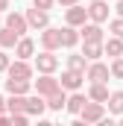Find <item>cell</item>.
<instances>
[{"instance_id":"21","label":"cell","mask_w":123,"mask_h":126,"mask_svg":"<svg viewBox=\"0 0 123 126\" xmlns=\"http://www.w3.org/2000/svg\"><path fill=\"white\" fill-rule=\"evenodd\" d=\"M27 109V97H6V114H24Z\"/></svg>"},{"instance_id":"11","label":"cell","mask_w":123,"mask_h":126,"mask_svg":"<svg viewBox=\"0 0 123 126\" xmlns=\"http://www.w3.org/2000/svg\"><path fill=\"white\" fill-rule=\"evenodd\" d=\"M32 88H35V94H38V97H50V94H56V91H59V79H56V76L41 73V76L32 82Z\"/></svg>"},{"instance_id":"29","label":"cell","mask_w":123,"mask_h":126,"mask_svg":"<svg viewBox=\"0 0 123 126\" xmlns=\"http://www.w3.org/2000/svg\"><path fill=\"white\" fill-rule=\"evenodd\" d=\"M9 126H30V117L27 114H12L9 117Z\"/></svg>"},{"instance_id":"3","label":"cell","mask_w":123,"mask_h":126,"mask_svg":"<svg viewBox=\"0 0 123 126\" xmlns=\"http://www.w3.org/2000/svg\"><path fill=\"white\" fill-rule=\"evenodd\" d=\"M3 27H6V30H12L18 38H24V35L30 32V27H27V18H24L21 12H6V15H3Z\"/></svg>"},{"instance_id":"5","label":"cell","mask_w":123,"mask_h":126,"mask_svg":"<svg viewBox=\"0 0 123 126\" xmlns=\"http://www.w3.org/2000/svg\"><path fill=\"white\" fill-rule=\"evenodd\" d=\"M24 18H27V27L35 32H41V30H47L50 27V12H41V9H27L24 12Z\"/></svg>"},{"instance_id":"38","label":"cell","mask_w":123,"mask_h":126,"mask_svg":"<svg viewBox=\"0 0 123 126\" xmlns=\"http://www.w3.org/2000/svg\"><path fill=\"white\" fill-rule=\"evenodd\" d=\"M70 126H88V123H85V120H73Z\"/></svg>"},{"instance_id":"35","label":"cell","mask_w":123,"mask_h":126,"mask_svg":"<svg viewBox=\"0 0 123 126\" xmlns=\"http://www.w3.org/2000/svg\"><path fill=\"white\" fill-rule=\"evenodd\" d=\"M114 12H117V18H123V0L117 3V6H114Z\"/></svg>"},{"instance_id":"8","label":"cell","mask_w":123,"mask_h":126,"mask_svg":"<svg viewBox=\"0 0 123 126\" xmlns=\"http://www.w3.org/2000/svg\"><path fill=\"white\" fill-rule=\"evenodd\" d=\"M82 82H85V73H79V70H62L59 88L73 94V91H79V88H82Z\"/></svg>"},{"instance_id":"25","label":"cell","mask_w":123,"mask_h":126,"mask_svg":"<svg viewBox=\"0 0 123 126\" xmlns=\"http://www.w3.org/2000/svg\"><path fill=\"white\" fill-rule=\"evenodd\" d=\"M15 44H18V35L6 27H0V50H12Z\"/></svg>"},{"instance_id":"22","label":"cell","mask_w":123,"mask_h":126,"mask_svg":"<svg viewBox=\"0 0 123 126\" xmlns=\"http://www.w3.org/2000/svg\"><path fill=\"white\" fill-rule=\"evenodd\" d=\"M106 109L108 114H123V91H111L106 100Z\"/></svg>"},{"instance_id":"23","label":"cell","mask_w":123,"mask_h":126,"mask_svg":"<svg viewBox=\"0 0 123 126\" xmlns=\"http://www.w3.org/2000/svg\"><path fill=\"white\" fill-rule=\"evenodd\" d=\"M82 56H85L88 62H100V56H103V44H88V41H82Z\"/></svg>"},{"instance_id":"9","label":"cell","mask_w":123,"mask_h":126,"mask_svg":"<svg viewBox=\"0 0 123 126\" xmlns=\"http://www.w3.org/2000/svg\"><path fill=\"white\" fill-rule=\"evenodd\" d=\"M82 24H88V12H85V6H82V3H79V6H70V9H64V27L79 30Z\"/></svg>"},{"instance_id":"17","label":"cell","mask_w":123,"mask_h":126,"mask_svg":"<svg viewBox=\"0 0 123 126\" xmlns=\"http://www.w3.org/2000/svg\"><path fill=\"white\" fill-rule=\"evenodd\" d=\"M103 56L120 59V56H123V41H120V38H114V35H111V38H106V41H103Z\"/></svg>"},{"instance_id":"31","label":"cell","mask_w":123,"mask_h":126,"mask_svg":"<svg viewBox=\"0 0 123 126\" xmlns=\"http://www.w3.org/2000/svg\"><path fill=\"white\" fill-rule=\"evenodd\" d=\"M59 6H64V9H70V6H79V0H56Z\"/></svg>"},{"instance_id":"16","label":"cell","mask_w":123,"mask_h":126,"mask_svg":"<svg viewBox=\"0 0 123 126\" xmlns=\"http://www.w3.org/2000/svg\"><path fill=\"white\" fill-rule=\"evenodd\" d=\"M108 94H111V91H108V85H106V82H91V85H88V100H91V103H103V106H106V100H108Z\"/></svg>"},{"instance_id":"41","label":"cell","mask_w":123,"mask_h":126,"mask_svg":"<svg viewBox=\"0 0 123 126\" xmlns=\"http://www.w3.org/2000/svg\"><path fill=\"white\" fill-rule=\"evenodd\" d=\"M53 126H62V123H53Z\"/></svg>"},{"instance_id":"15","label":"cell","mask_w":123,"mask_h":126,"mask_svg":"<svg viewBox=\"0 0 123 126\" xmlns=\"http://www.w3.org/2000/svg\"><path fill=\"white\" fill-rule=\"evenodd\" d=\"M32 91V82L27 79H6V94L9 97H27Z\"/></svg>"},{"instance_id":"7","label":"cell","mask_w":123,"mask_h":126,"mask_svg":"<svg viewBox=\"0 0 123 126\" xmlns=\"http://www.w3.org/2000/svg\"><path fill=\"white\" fill-rule=\"evenodd\" d=\"M79 41H88V44H103L106 41V32H103V27L100 24H82L79 27Z\"/></svg>"},{"instance_id":"2","label":"cell","mask_w":123,"mask_h":126,"mask_svg":"<svg viewBox=\"0 0 123 126\" xmlns=\"http://www.w3.org/2000/svg\"><path fill=\"white\" fill-rule=\"evenodd\" d=\"M38 41H41V50H47V53H56L62 47V32L59 27H47V30L38 32Z\"/></svg>"},{"instance_id":"33","label":"cell","mask_w":123,"mask_h":126,"mask_svg":"<svg viewBox=\"0 0 123 126\" xmlns=\"http://www.w3.org/2000/svg\"><path fill=\"white\" fill-rule=\"evenodd\" d=\"M9 12V0H0V15H6Z\"/></svg>"},{"instance_id":"12","label":"cell","mask_w":123,"mask_h":126,"mask_svg":"<svg viewBox=\"0 0 123 126\" xmlns=\"http://www.w3.org/2000/svg\"><path fill=\"white\" fill-rule=\"evenodd\" d=\"M85 79H88V82H108V79H111V76H108V64L106 62H88Z\"/></svg>"},{"instance_id":"30","label":"cell","mask_w":123,"mask_h":126,"mask_svg":"<svg viewBox=\"0 0 123 126\" xmlns=\"http://www.w3.org/2000/svg\"><path fill=\"white\" fill-rule=\"evenodd\" d=\"M9 56H6V50H0V73H6V70H9Z\"/></svg>"},{"instance_id":"24","label":"cell","mask_w":123,"mask_h":126,"mask_svg":"<svg viewBox=\"0 0 123 126\" xmlns=\"http://www.w3.org/2000/svg\"><path fill=\"white\" fill-rule=\"evenodd\" d=\"M85 67H88V59H85L82 53H70V56H67V70H79V73H85Z\"/></svg>"},{"instance_id":"18","label":"cell","mask_w":123,"mask_h":126,"mask_svg":"<svg viewBox=\"0 0 123 126\" xmlns=\"http://www.w3.org/2000/svg\"><path fill=\"white\" fill-rule=\"evenodd\" d=\"M85 103H88V97L79 94V91H73V94H67V103H64V109L70 111V114H79L82 109H85Z\"/></svg>"},{"instance_id":"37","label":"cell","mask_w":123,"mask_h":126,"mask_svg":"<svg viewBox=\"0 0 123 126\" xmlns=\"http://www.w3.org/2000/svg\"><path fill=\"white\" fill-rule=\"evenodd\" d=\"M35 126H53V120H41V117H38V123Z\"/></svg>"},{"instance_id":"20","label":"cell","mask_w":123,"mask_h":126,"mask_svg":"<svg viewBox=\"0 0 123 126\" xmlns=\"http://www.w3.org/2000/svg\"><path fill=\"white\" fill-rule=\"evenodd\" d=\"M62 47H67V50H73L76 44H79V30H73V27H62Z\"/></svg>"},{"instance_id":"14","label":"cell","mask_w":123,"mask_h":126,"mask_svg":"<svg viewBox=\"0 0 123 126\" xmlns=\"http://www.w3.org/2000/svg\"><path fill=\"white\" fill-rule=\"evenodd\" d=\"M12 50H15V56H18L21 62H30L32 56H35V41L24 35V38H18V44H15Z\"/></svg>"},{"instance_id":"19","label":"cell","mask_w":123,"mask_h":126,"mask_svg":"<svg viewBox=\"0 0 123 126\" xmlns=\"http://www.w3.org/2000/svg\"><path fill=\"white\" fill-rule=\"evenodd\" d=\"M44 103H47V109L50 111H62L64 109V103H67V91H56V94H50V97H44Z\"/></svg>"},{"instance_id":"13","label":"cell","mask_w":123,"mask_h":126,"mask_svg":"<svg viewBox=\"0 0 123 126\" xmlns=\"http://www.w3.org/2000/svg\"><path fill=\"white\" fill-rule=\"evenodd\" d=\"M44 111H47L44 97H38V94H27V109H24V114H27V117H41Z\"/></svg>"},{"instance_id":"42","label":"cell","mask_w":123,"mask_h":126,"mask_svg":"<svg viewBox=\"0 0 123 126\" xmlns=\"http://www.w3.org/2000/svg\"><path fill=\"white\" fill-rule=\"evenodd\" d=\"M106 3H108V0H106Z\"/></svg>"},{"instance_id":"39","label":"cell","mask_w":123,"mask_h":126,"mask_svg":"<svg viewBox=\"0 0 123 126\" xmlns=\"http://www.w3.org/2000/svg\"><path fill=\"white\" fill-rule=\"evenodd\" d=\"M114 126H123V120H117V123H114Z\"/></svg>"},{"instance_id":"26","label":"cell","mask_w":123,"mask_h":126,"mask_svg":"<svg viewBox=\"0 0 123 126\" xmlns=\"http://www.w3.org/2000/svg\"><path fill=\"white\" fill-rule=\"evenodd\" d=\"M108 76H111V79H123V56H120V59H111V64H108Z\"/></svg>"},{"instance_id":"10","label":"cell","mask_w":123,"mask_h":126,"mask_svg":"<svg viewBox=\"0 0 123 126\" xmlns=\"http://www.w3.org/2000/svg\"><path fill=\"white\" fill-rule=\"evenodd\" d=\"M9 79H27V82H32V76H35V67H32L30 62H21V59H15V62L9 64Z\"/></svg>"},{"instance_id":"4","label":"cell","mask_w":123,"mask_h":126,"mask_svg":"<svg viewBox=\"0 0 123 126\" xmlns=\"http://www.w3.org/2000/svg\"><path fill=\"white\" fill-rule=\"evenodd\" d=\"M85 12H88V21H91V24H100V27H103V24L108 21V12H111V9H108L106 0H91V3L85 6Z\"/></svg>"},{"instance_id":"6","label":"cell","mask_w":123,"mask_h":126,"mask_svg":"<svg viewBox=\"0 0 123 126\" xmlns=\"http://www.w3.org/2000/svg\"><path fill=\"white\" fill-rule=\"evenodd\" d=\"M103 117H106V106H103V103H91V100H88V103H85V109L79 111V120H85L88 126L100 123Z\"/></svg>"},{"instance_id":"27","label":"cell","mask_w":123,"mask_h":126,"mask_svg":"<svg viewBox=\"0 0 123 126\" xmlns=\"http://www.w3.org/2000/svg\"><path fill=\"white\" fill-rule=\"evenodd\" d=\"M108 32H111L114 38H120V41H123V18H114V21H108Z\"/></svg>"},{"instance_id":"36","label":"cell","mask_w":123,"mask_h":126,"mask_svg":"<svg viewBox=\"0 0 123 126\" xmlns=\"http://www.w3.org/2000/svg\"><path fill=\"white\" fill-rule=\"evenodd\" d=\"M0 126H9V114H0Z\"/></svg>"},{"instance_id":"40","label":"cell","mask_w":123,"mask_h":126,"mask_svg":"<svg viewBox=\"0 0 123 126\" xmlns=\"http://www.w3.org/2000/svg\"><path fill=\"white\" fill-rule=\"evenodd\" d=\"M0 27H3V15H0Z\"/></svg>"},{"instance_id":"28","label":"cell","mask_w":123,"mask_h":126,"mask_svg":"<svg viewBox=\"0 0 123 126\" xmlns=\"http://www.w3.org/2000/svg\"><path fill=\"white\" fill-rule=\"evenodd\" d=\"M56 6V0H32V9H41V12H50Z\"/></svg>"},{"instance_id":"1","label":"cell","mask_w":123,"mask_h":126,"mask_svg":"<svg viewBox=\"0 0 123 126\" xmlns=\"http://www.w3.org/2000/svg\"><path fill=\"white\" fill-rule=\"evenodd\" d=\"M35 59V70L38 73H47V76H53L56 70H59V56L56 53H47V50H41L38 56H32Z\"/></svg>"},{"instance_id":"34","label":"cell","mask_w":123,"mask_h":126,"mask_svg":"<svg viewBox=\"0 0 123 126\" xmlns=\"http://www.w3.org/2000/svg\"><path fill=\"white\" fill-rule=\"evenodd\" d=\"M0 114H6V97L0 94Z\"/></svg>"},{"instance_id":"32","label":"cell","mask_w":123,"mask_h":126,"mask_svg":"<svg viewBox=\"0 0 123 126\" xmlns=\"http://www.w3.org/2000/svg\"><path fill=\"white\" fill-rule=\"evenodd\" d=\"M94 126H114V120H111V117H103L100 123H94Z\"/></svg>"}]
</instances>
